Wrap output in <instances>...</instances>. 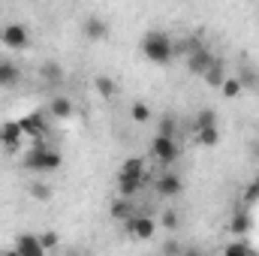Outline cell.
<instances>
[{
	"label": "cell",
	"instance_id": "24",
	"mask_svg": "<svg viewBox=\"0 0 259 256\" xmlns=\"http://www.w3.org/2000/svg\"><path fill=\"white\" fill-rule=\"evenodd\" d=\"M121 172H127V175H139V178H148V175H145V157H130V160H124Z\"/></svg>",
	"mask_w": 259,
	"mask_h": 256
},
{
	"label": "cell",
	"instance_id": "11",
	"mask_svg": "<svg viewBox=\"0 0 259 256\" xmlns=\"http://www.w3.org/2000/svg\"><path fill=\"white\" fill-rule=\"evenodd\" d=\"M214 64V55L202 46V49H196V52H190V58H187V69L193 72V75H202L208 66Z\"/></svg>",
	"mask_w": 259,
	"mask_h": 256
},
{
	"label": "cell",
	"instance_id": "30",
	"mask_svg": "<svg viewBox=\"0 0 259 256\" xmlns=\"http://www.w3.org/2000/svg\"><path fill=\"white\" fill-rule=\"evenodd\" d=\"M160 133L163 136H175V118H163L160 121Z\"/></svg>",
	"mask_w": 259,
	"mask_h": 256
},
{
	"label": "cell",
	"instance_id": "5",
	"mask_svg": "<svg viewBox=\"0 0 259 256\" xmlns=\"http://www.w3.org/2000/svg\"><path fill=\"white\" fill-rule=\"evenodd\" d=\"M0 42H3L6 49H27L30 33H27L24 24H6V27L0 30Z\"/></svg>",
	"mask_w": 259,
	"mask_h": 256
},
{
	"label": "cell",
	"instance_id": "31",
	"mask_svg": "<svg viewBox=\"0 0 259 256\" xmlns=\"http://www.w3.org/2000/svg\"><path fill=\"white\" fill-rule=\"evenodd\" d=\"M181 250H184V247H181L178 241H169V244L163 247V253H181Z\"/></svg>",
	"mask_w": 259,
	"mask_h": 256
},
{
	"label": "cell",
	"instance_id": "13",
	"mask_svg": "<svg viewBox=\"0 0 259 256\" xmlns=\"http://www.w3.org/2000/svg\"><path fill=\"white\" fill-rule=\"evenodd\" d=\"M142 184H145V178H139V175H127V172H118V193L121 196H136V193L142 190Z\"/></svg>",
	"mask_w": 259,
	"mask_h": 256
},
{
	"label": "cell",
	"instance_id": "4",
	"mask_svg": "<svg viewBox=\"0 0 259 256\" xmlns=\"http://www.w3.org/2000/svg\"><path fill=\"white\" fill-rule=\"evenodd\" d=\"M124 223H127V232L136 235L139 241H148V238L154 235V229H157L154 217H148V214H133V217H127Z\"/></svg>",
	"mask_w": 259,
	"mask_h": 256
},
{
	"label": "cell",
	"instance_id": "22",
	"mask_svg": "<svg viewBox=\"0 0 259 256\" xmlns=\"http://www.w3.org/2000/svg\"><path fill=\"white\" fill-rule=\"evenodd\" d=\"M130 118H133L136 124H148V121L154 118V112H151L148 103H133V106H130Z\"/></svg>",
	"mask_w": 259,
	"mask_h": 256
},
{
	"label": "cell",
	"instance_id": "23",
	"mask_svg": "<svg viewBox=\"0 0 259 256\" xmlns=\"http://www.w3.org/2000/svg\"><path fill=\"white\" fill-rule=\"evenodd\" d=\"M27 193H30V199H36V202H49L55 190L49 187V184H42V181H33V184H27Z\"/></svg>",
	"mask_w": 259,
	"mask_h": 256
},
{
	"label": "cell",
	"instance_id": "16",
	"mask_svg": "<svg viewBox=\"0 0 259 256\" xmlns=\"http://www.w3.org/2000/svg\"><path fill=\"white\" fill-rule=\"evenodd\" d=\"M49 112H52L55 118H69V115H72V100L64 97V94H55L52 103H49Z\"/></svg>",
	"mask_w": 259,
	"mask_h": 256
},
{
	"label": "cell",
	"instance_id": "29",
	"mask_svg": "<svg viewBox=\"0 0 259 256\" xmlns=\"http://www.w3.org/2000/svg\"><path fill=\"white\" fill-rule=\"evenodd\" d=\"M256 199H259V181H253V184L244 190V202H247V205H253Z\"/></svg>",
	"mask_w": 259,
	"mask_h": 256
},
{
	"label": "cell",
	"instance_id": "9",
	"mask_svg": "<svg viewBox=\"0 0 259 256\" xmlns=\"http://www.w3.org/2000/svg\"><path fill=\"white\" fill-rule=\"evenodd\" d=\"M154 187H157V193H160V196L172 199V196H181V190H184V181H181L175 172H166V175H160V178L154 181Z\"/></svg>",
	"mask_w": 259,
	"mask_h": 256
},
{
	"label": "cell",
	"instance_id": "8",
	"mask_svg": "<svg viewBox=\"0 0 259 256\" xmlns=\"http://www.w3.org/2000/svg\"><path fill=\"white\" fill-rule=\"evenodd\" d=\"M21 139H24V130H21L18 121H6V124H0V145H3L6 151H18Z\"/></svg>",
	"mask_w": 259,
	"mask_h": 256
},
{
	"label": "cell",
	"instance_id": "7",
	"mask_svg": "<svg viewBox=\"0 0 259 256\" xmlns=\"http://www.w3.org/2000/svg\"><path fill=\"white\" fill-rule=\"evenodd\" d=\"M109 33H112V27H109V21H103L100 15H88V18H84V39L103 42V39H109Z\"/></svg>",
	"mask_w": 259,
	"mask_h": 256
},
{
	"label": "cell",
	"instance_id": "1",
	"mask_svg": "<svg viewBox=\"0 0 259 256\" xmlns=\"http://www.w3.org/2000/svg\"><path fill=\"white\" fill-rule=\"evenodd\" d=\"M142 55H145L151 64L169 66V61L175 58V42H172L169 33H163V30H151V33L142 36Z\"/></svg>",
	"mask_w": 259,
	"mask_h": 256
},
{
	"label": "cell",
	"instance_id": "21",
	"mask_svg": "<svg viewBox=\"0 0 259 256\" xmlns=\"http://www.w3.org/2000/svg\"><path fill=\"white\" fill-rule=\"evenodd\" d=\"M94 88H97V94L106 97V100L118 94V84H115V78H109V75H97V78H94Z\"/></svg>",
	"mask_w": 259,
	"mask_h": 256
},
{
	"label": "cell",
	"instance_id": "15",
	"mask_svg": "<svg viewBox=\"0 0 259 256\" xmlns=\"http://www.w3.org/2000/svg\"><path fill=\"white\" fill-rule=\"evenodd\" d=\"M18 81H21L18 66L9 64V61H0V88H15Z\"/></svg>",
	"mask_w": 259,
	"mask_h": 256
},
{
	"label": "cell",
	"instance_id": "12",
	"mask_svg": "<svg viewBox=\"0 0 259 256\" xmlns=\"http://www.w3.org/2000/svg\"><path fill=\"white\" fill-rule=\"evenodd\" d=\"M250 229H253V217H250V211L238 208V211L232 214V220H229V232H232L235 238H241V235H247Z\"/></svg>",
	"mask_w": 259,
	"mask_h": 256
},
{
	"label": "cell",
	"instance_id": "17",
	"mask_svg": "<svg viewBox=\"0 0 259 256\" xmlns=\"http://www.w3.org/2000/svg\"><path fill=\"white\" fill-rule=\"evenodd\" d=\"M196 142H199L202 148L220 145V130H217V124H211V127H196Z\"/></svg>",
	"mask_w": 259,
	"mask_h": 256
},
{
	"label": "cell",
	"instance_id": "26",
	"mask_svg": "<svg viewBox=\"0 0 259 256\" xmlns=\"http://www.w3.org/2000/svg\"><path fill=\"white\" fill-rule=\"evenodd\" d=\"M160 223H163V229H166V232H178V226H181V217H178V214L169 208V211H163Z\"/></svg>",
	"mask_w": 259,
	"mask_h": 256
},
{
	"label": "cell",
	"instance_id": "10",
	"mask_svg": "<svg viewBox=\"0 0 259 256\" xmlns=\"http://www.w3.org/2000/svg\"><path fill=\"white\" fill-rule=\"evenodd\" d=\"M21 130H24V136H33V139H42L46 136V112H30V115H24L21 121Z\"/></svg>",
	"mask_w": 259,
	"mask_h": 256
},
{
	"label": "cell",
	"instance_id": "25",
	"mask_svg": "<svg viewBox=\"0 0 259 256\" xmlns=\"http://www.w3.org/2000/svg\"><path fill=\"white\" fill-rule=\"evenodd\" d=\"M223 253H226V256H244V253H253V244H250V241H232V244H226V247H223Z\"/></svg>",
	"mask_w": 259,
	"mask_h": 256
},
{
	"label": "cell",
	"instance_id": "19",
	"mask_svg": "<svg viewBox=\"0 0 259 256\" xmlns=\"http://www.w3.org/2000/svg\"><path fill=\"white\" fill-rule=\"evenodd\" d=\"M241 91H244V84H241V78H238V75H226V78H223V84H220V94H223L226 100H235Z\"/></svg>",
	"mask_w": 259,
	"mask_h": 256
},
{
	"label": "cell",
	"instance_id": "2",
	"mask_svg": "<svg viewBox=\"0 0 259 256\" xmlns=\"http://www.w3.org/2000/svg\"><path fill=\"white\" fill-rule=\"evenodd\" d=\"M61 163H64V157H61V151H55V148H46V145H36V148H30L27 151V157H24V169H30V172H55V169H61Z\"/></svg>",
	"mask_w": 259,
	"mask_h": 256
},
{
	"label": "cell",
	"instance_id": "14",
	"mask_svg": "<svg viewBox=\"0 0 259 256\" xmlns=\"http://www.w3.org/2000/svg\"><path fill=\"white\" fill-rule=\"evenodd\" d=\"M202 78H205L211 88H220V84H223V78H226V64H223L220 58H214V64L202 72Z\"/></svg>",
	"mask_w": 259,
	"mask_h": 256
},
{
	"label": "cell",
	"instance_id": "6",
	"mask_svg": "<svg viewBox=\"0 0 259 256\" xmlns=\"http://www.w3.org/2000/svg\"><path fill=\"white\" fill-rule=\"evenodd\" d=\"M12 250H15V253H21V256H42V253H46V247H42L39 235H33V232H21V235H15Z\"/></svg>",
	"mask_w": 259,
	"mask_h": 256
},
{
	"label": "cell",
	"instance_id": "3",
	"mask_svg": "<svg viewBox=\"0 0 259 256\" xmlns=\"http://www.w3.org/2000/svg\"><path fill=\"white\" fill-rule=\"evenodd\" d=\"M178 154H181V145L175 142V136H163V133H157V136L151 139V157H154L157 163L169 166V163L178 160Z\"/></svg>",
	"mask_w": 259,
	"mask_h": 256
},
{
	"label": "cell",
	"instance_id": "27",
	"mask_svg": "<svg viewBox=\"0 0 259 256\" xmlns=\"http://www.w3.org/2000/svg\"><path fill=\"white\" fill-rule=\"evenodd\" d=\"M211 124H217V112L214 109H202L196 115V127H211Z\"/></svg>",
	"mask_w": 259,
	"mask_h": 256
},
{
	"label": "cell",
	"instance_id": "33",
	"mask_svg": "<svg viewBox=\"0 0 259 256\" xmlns=\"http://www.w3.org/2000/svg\"><path fill=\"white\" fill-rule=\"evenodd\" d=\"M253 91H256V97H259V78H256V84H253Z\"/></svg>",
	"mask_w": 259,
	"mask_h": 256
},
{
	"label": "cell",
	"instance_id": "32",
	"mask_svg": "<svg viewBox=\"0 0 259 256\" xmlns=\"http://www.w3.org/2000/svg\"><path fill=\"white\" fill-rule=\"evenodd\" d=\"M250 154L259 160V139H253V142H250Z\"/></svg>",
	"mask_w": 259,
	"mask_h": 256
},
{
	"label": "cell",
	"instance_id": "18",
	"mask_svg": "<svg viewBox=\"0 0 259 256\" xmlns=\"http://www.w3.org/2000/svg\"><path fill=\"white\" fill-rule=\"evenodd\" d=\"M133 214H136V211H133V199H130V196H121V199L112 202V217H115V220H127Z\"/></svg>",
	"mask_w": 259,
	"mask_h": 256
},
{
	"label": "cell",
	"instance_id": "20",
	"mask_svg": "<svg viewBox=\"0 0 259 256\" xmlns=\"http://www.w3.org/2000/svg\"><path fill=\"white\" fill-rule=\"evenodd\" d=\"M39 72H42V78H46L49 84H55V88L64 81V69H61V64H55V61H46Z\"/></svg>",
	"mask_w": 259,
	"mask_h": 256
},
{
	"label": "cell",
	"instance_id": "28",
	"mask_svg": "<svg viewBox=\"0 0 259 256\" xmlns=\"http://www.w3.org/2000/svg\"><path fill=\"white\" fill-rule=\"evenodd\" d=\"M39 241L46 250H52V247H58V232H39Z\"/></svg>",
	"mask_w": 259,
	"mask_h": 256
}]
</instances>
